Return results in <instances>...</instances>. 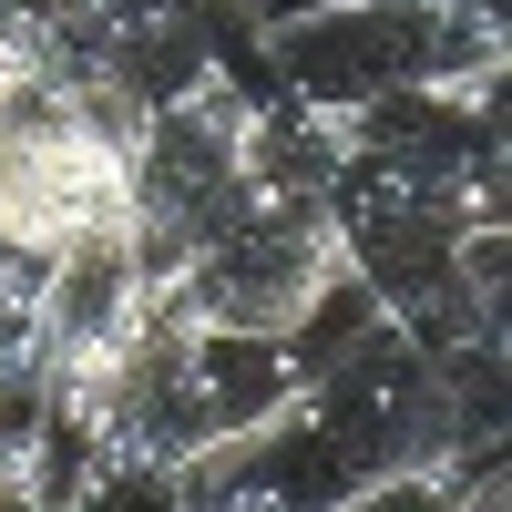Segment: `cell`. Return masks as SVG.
<instances>
[{"label": "cell", "mask_w": 512, "mask_h": 512, "mask_svg": "<svg viewBox=\"0 0 512 512\" xmlns=\"http://www.w3.org/2000/svg\"><path fill=\"white\" fill-rule=\"evenodd\" d=\"M123 226H134L123 103L93 93L72 62H11L0 72V246L62 256Z\"/></svg>", "instance_id": "cell-1"}, {"label": "cell", "mask_w": 512, "mask_h": 512, "mask_svg": "<svg viewBox=\"0 0 512 512\" xmlns=\"http://www.w3.org/2000/svg\"><path fill=\"white\" fill-rule=\"evenodd\" d=\"M338 297H359V287H349V256H338L328 195L308 185H256L246 216L164 277V308L205 338H308Z\"/></svg>", "instance_id": "cell-3"}, {"label": "cell", "mask_w": 512, "mask_h": 512, "mask_svg": "<svg viewBox=\"0 0 512 512\" xmlns=\"http://www.w3.org/2000/svg\"><path fill=\"white\" fill-rule=\"evenodd\" d=\"M482 472H492V461H472V472H400V482H369V492H349L338 512H461Z\"/></svg>", "instance_id": "cell-4"}, {"label": "cell", "mask_w": 512, "mask_h": 512, "mask_svg": "<svg viewBox=\"0 0 512 512\" xmlns=\"http://www.w3.org/2000/svg\"><path fill=\"white\" fill-rule=\"evenodd\" d=\"M246 62L287 113H338L379 93L502 82V31H472L431 0H318V11H277L246 41Z\"/></svg>", "instance_id": "cell-2"}]
</instances>
